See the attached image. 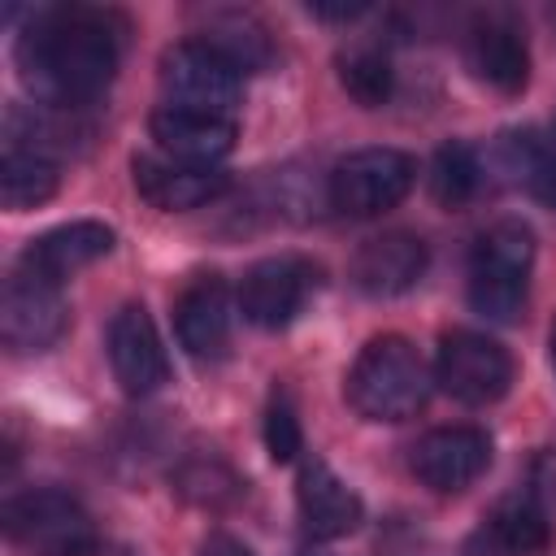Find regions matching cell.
Here are the masks:
<instances>
[{
  "label": "cell",
  "mask_w": 556,
  "mask_h": 556,
  "mask_svg": "<svg viewBox=\"0 0 556 556\" xmlns=\"http://www.w3.org/2000/svg\"><path fill=\"white\" fill-rule=\"evenodd\" d=\"M117 22L91 4L39 9L17 35V74L35 100L52 109H83L104 96L117 74Z\"/></svg>",
  "instance_id": "6da1fadb"
},
{
  "label": "cell",
  "mask_w": 556,
  "mask_h": 556,
  "mask_svg": "<svg viewBox=\"0 0 556 556\" xmlns=\"http://www.w3.org/2000/svg\"><path fill=\"white\" fill-rule=\"evenodd\" d=\"M343 391L365 421H408L430 395V374L408 339L378 334L352 361Z\"/></svg>",
  "instance_id": "7a4b0ae2"
},
{
  "label": "cell",
  "mask_w": 556,
  "mask_h": 556,
  "mask_svg": "<svg viewBox=\"0 0 556 556\" xmlns=\"http://www.w3.org/2000/svg\"><path fill=\"white\" fill-rule=\"evenodd\" d=\"M534 235L526 222H495L469 252V304L491 321H517L530 300Z\"/></svg>",
  "instance_id": "3957f363"
},
{
  "label": "cell",
  "mask_w": 556,
  "mask_h": 556,
  "mask_svg": "<svg viewBox=\"0 0 556 556\" xmlns=\"http://www.w3.org/2000/svg\"><path fill=\"white\" fill-rule=\"evenodd\" d=\"M417 178V165L400 148H356L343 161H334L326 178L330 208L343 217H378L395 208Z\"/></svg>",
  "instance_id": "277c9868"
},
{
  "label": "cell",
  "mask_w": 556,
  "mask_h": 556,
  "mask_svg": "<svg viewBox=\"0 0 556 556\" xmlns=\"http://www.w3.org/2000/svg\"><path fill=\"white\" fill-rule=\"evenodd\" d=\"M434 382L469 404V408H482V404H495L508 387H513V356L504 343H495L491 334H478V330H452L439 339V356H434Z\"/></svg>",
  "instance_id": "5b68a950"
},
{
  "label": "cell",
  "mask_w": 556,
  "mask_h": 556,
  "mask_svg": "<svg viewBox=\"0 0 556 556\" xmlns=\"http://www.w3.org/2000/svg\"><path fill=\"white\" fill-rule=\"evenodd\" d=\"M0 521L13 543L35 547L43 556H61V552L96 539L87 508L61 486H30L22 495H9L0 508Z\"/></svg>",
  "instance_id": "8992f818"
},
{
  "label": "cell",
  "mask_w": 556,
  "mask_h": 556,
  "mask_svg": "<svg viewBox=\"0 0 556 556\" xmlns=\"http://www.w3.org/2000/svg\"><path fill=\"white\" fill-rule=\"evenodd\" d=\"M65 295L56 282L30 274V269H13L4 278L0 291V339L9 352H43L65 334Z\"/></svg>",
  "instance_id": "52a82bcc"
},
{
  "label": "cell",
  "mask_w": 556,
  "mask_h": 556,
  "mask_svg": "<svg viewBox=\"0 0 556 556\" xmlns=\"http://www.w3.org/2000/svg\"><path fill=\"white\" fill-rule=\"evenodd\" d=\"M161 91L165 104L230 117V104L239 100V70L226 56H217L208 43L182 39L161 56Z\"/></svg>",
  "instance_id": "ba28073f"
},
{
  "label": "cell",
  "mask_w": 556,
  "mask_h": 556,
  "mask_svg": "<svg viewBox=\"0 0 556 556\" xmlns=\"http://www.w3.org/2000/svg\"><path fill=\"white\" fill-rule=\"evenodd\" d=\"M317 278V265L304 256H265L239 282V313L261 330H282L304 313Z\"/></svg>",
  "instance_id": "9c48e42d"
},
{
  "label": "cell",
  "mask_w": 556,
  "mask_h": 556,
  "mask_svg": "<svg viewBox=\"0 0 556 556\" xmlns=\"http://www.w3.org/2000/svg\"><path fill=\"white\" fill-rule=\"evenodd\" d=\"M408 465L421 486H430L439 495H456L486 473L491 439L478 426H439L413 443Z\"/></svg>",
  "instance_id": "30bf717a"
},
{
  "label": "cell",
  "mask_w": 556,
  "mask_h": 556,
  "mask_svg": "<svg viewBox=\"0 0 556 556\" xmlns=\"http://www.w3.org/2000/svg\"><path fill=\"white\" fill-rule=\"evenodd\" d=\"M109 365L126 395H152L169 378L161 334L143 304H122L109 321Z\"/></svg>",
  "instance_id": "8fae6325"
},
{
  "label": "cell",
  "mask_w": 556,
  "mask_h": 556,
  "mask_svg": "<svg viewBox=\"0 0 556 556\" xmlns=\"http://www.w3.org/2000/svg\"><path fill=\"white\" fill-rule=\"evenodd\" d=\"M426 243L421 235L413 230H382L374 239H365L352 256V287L361 295H374V300H391V295H404L421 282L426 274Z\"/></svg>",
  "instance_id": "7c38bea8"
},
{
  "label": "cell",
  "mask_w": 556,
  "mask_h": 556,
  "mask_svg": "<svg viewBox=\"0 0 556 556\" xmlns=\"http://www.w3.org/2000/svg\"><path fill=\"white\" fill-rule=\"evenodd\" d=\"M469 556H552V517L547 508L517 491L504 495L469 539Z\"/></svg>",
  "instance_id": "4fadbf2b"
},
{
  "label": "cell",
  "mask_w": 556,
  "mask_h": 556,
  "mask_svg": "<svg viewBox=\"0 0 556 556\" xmlns=\"http://www.w3.org/2000/svg\"><path fill=\"white\" fill-rule=\"evenodd\" d=\"M161 156L187 161V165H213L235 148V122L226 113H204V109H178L161 104L148 122Z\"/></svg>",
  "instance_id": "5bb4252c"
},
{
  "label": "cell",
  "mask_w": 556,
  "mask_h": 556,
  "mask_svg": "<svg viewBox=\"0 0 556 556\" xmlns=\"http://www.w3.org/2000/svg\"><path fill=\"white\" fill-rule=\"evenodd\" d=\"M465 61L473 70V78H482L486 87L517 96L530 78V48L517 22L508 17H478L465 35Z\"/></svg>",
  "instance_id": "9a60e30c"
},
{
  "label": "cell",
  "mask_w": 556,
  "mask_h": 556,
  "mask_svg": "<svg viewBox=\"0 0 556 556\" xmlns=\"http://www.w3.org/2000/svg\"><path fill=\"white\" fill-rule=\"evenodd\" d=\"M135 191L165 213H187L226 191V174L213 165H187L169 156H135Z\"/></svg>",
  "instance_id": "2e32d148"
},
{
  "label": "cell",
  "mask_w": 556,
  "mask_h": 556,
  "mask_svg": "<svg viewBox=\"0 0 556 556\" xmlns=\"http://www.w3.org/2000/svg\"><path fill=\"white\" fill-rule=\"evenodd\" d=\"M295 504H300V521L313 539H343L361 526V495L317 456H308L300 465V482H295Z\"/></svg>",
  "instance_id": "e0dca14e"
},
{
  "label": "cell",
  "mask_w": 556,
  "mask_h": 556,
  "mask_svg": "<svg viewBox=\"0 0 556 556\" xmlns=\"http://www.w3.org/2000/svg\"><path fill=\"white\" fill-rule=\"evenodd\" d=\"M109 248H113V230H109L104 222H65V226H56V230L30 239L17 265L61 287V282L74 278L78 269H87V265H96L100 256H109Z\"/></svg>",
  "instance_id": "ac0fdd59"
},
{
  "label": "cell",
  "mask_w": 556,
  "mask_h": 556,
  "mask_svg": "<svg viewBox=\"0 0 556 556\" xmlns=\"http://www.w3.org/2000/svg\"><path fill=\"white\" fill-rule=\"evenodd\" d=\"M178 343L195 361H213L230 343V291L217 274H200L174 304Z\"/></svg>",
  "instance_id": "d6986e66"
},
{
  "label": "cell",
  "mask_w": 556,
  "mask_h": 556,
  "mask_svg": "<svg viewBox=\"0 0 556 556\" xmlns=\"http://www.w3.org/2000/svg\"><path fill=\"white\" fill-rule=\"evenodd\" d=\"M500 165L513 178V187H521L539 204L556 208V148H552V139H543L534 130H508L500 139Z\"/></svg>",
  "instance_id": "ffe728a7"
},
{
  "label": "cell",
  "mask_w": 556,
  "mask_h": 556,
  "mask_svg": "<svg viewBox=\"0 0 556 556\" xmlns=\"http://www.w3.org/2000/svg\"><path fill=\"white\" fill-rule=\"evenodd\" d=\"M52 195H56L52 156H39V152H26V148H4V161H0V200H4V208L22 213V208H35Z\"/></svg>",
  "instance_id": "44dd1931"
},
{
  "label": "cell",
  "mask_w": 556,
  "mask_h": 556,
  "mask_svg": "<svg viewBox=\"0 0 556 556\" xmlns=\"http://www.w3.org/2000/svg\"><path fill=\"white\" fill-rule=\"evenodd\" d=\"M200 43H208L217 56H226L239 74L243 70H261L269 61V39L248 13H213L208 17V35Z\"/></svg>",
  "instance_id": "7402d4cb"
},
{
  "label": "cell",
  "mask_w": 556,
  "mask_h": 556,
  "mask_svg": "<svg viewBox=\"0 0 556 556\" xmlns=\"http://www.w3.org/2000/svg\"><path fill=\"white\" fill-rule=\"evenodd\" d=\"M478 182H482V169H478V156L469 143H443L430 161V191L443 208H465L473 195H478Z\"/></svg>",
  "instance_id": "603a6c76"
},
{
  "label": "cell",
  "mask_w": 556,
  "mask_h": 556,
  "mask_svg": "<svg viewBox=\"0 0 556 556\" xmlns=\"http://www.w3.org/2000/svg\"><path fill=\"white\" fill-rule=\"evenodd\" d=\"M174 486H178V495H187L200 508H226V504H235L243 495L239 473L217 456H191L174 473Z\"/></svg>",
  "instance_id": "cb8c5ba5"
},
{
  "label": "cell",
  "mask_w": 556,
  "mask_h": 556,
  "mask_svg": "<svg viewBox=\"0 0 556 556\" xmlns=\"http://www.w3.org/2000/svg\"><path fill=\"white\" fill-rule=\"evenodd\" d=\"M339 83L356 104L378 109L391 96V61L374 48H352L339 56Z\"/></svg>",
  "instance_id": "d4e9b609"
},
{
  "label": "cell",
  "mask_w": 556,
  "mask_h": 556,
  "mask_svg": "<svg viewBox=\"0 0 556 556\" xmlns=\"http://www.w3.org/2000/svg\"><path fill=\"white\" fill-rule=\"evenodd\" d=\"M300 443H304V439H300L295 404H291L287 391H274V400H269V408H265V447H269V456H274L278 465H287V460H295Z\"/></svg>",
  "instance_id": "484cf974"
},
{
  "label": "cell",
  "mask_w": 556,
  "mask_h": 556,
  "mask_svg": "<svg viewBox=\"0 0 556 556\" xmlns=\"http://www.w3.org/2000/svg\"><path fill=\"white\" fill-rule=\"evenodd\" d=\"M61 556H130V552H126V547H117V543L87 539V543H78V547H70V552H61Z\"/></svg>",
  "instance_id": "4316f807"
},
{
  "label": "cell",
  "mask_w": 556,
  "mask_h": 556,
  "mask_svg": "<svg viewBox=\"0 0 556 556\" xmlns=\"http://www.w3.org/2000/svg\"><path fill=\"white\" fill-rule=\"evenodd\" d=\"M204 556H252L243 543H235L230 534H213L208 543H204Z\"/></svg>",
  "instance_id": "83f0119b"
},
{
  "label": "cell",
  "mask_w": 556,
  "mask_h": 556,
  "mask_svg": "<svg viewBox=\"0 0 556 556\" xmlns=\"http://www.w3.org/2000/svg\"><path fill=\"white\" fill-rule=\"evenodd\" d=\"M547 356H552V374H556V321H552V334H547Z\"/></svg>",
  "instance_id": "f1b7e54d"
},
{
  "label": "cell",
  "mask_w": 556,
  "mask_h": 556,
  "mask_svg": "<svg viewBox=\"0 0 556 556\" xmlns=\"http://www.w3.org/2000/svg\"><path fill=\"white\" fill-rule=\"evenodd\" d=\"M552 139H556V122H552Z\"/></svg>",
  "instance_id": "f546056e"
}]
</instances>
